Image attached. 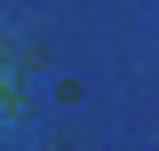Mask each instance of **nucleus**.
I'll return each mask as SVG.
<instances>
[{"label":"nucleus","mask_w":159,"mask_h":151,"mask_svg":"<svg viewBox=\"0 0 159 151\" xmlns=\"http://www.w3.org/2000/svg\"><path fill=\"white\" fill-rule=\"evenodd\" d=\"M0 80H8V72H0Z\"/></svg>","instance_id":"1"}]
</instances>
